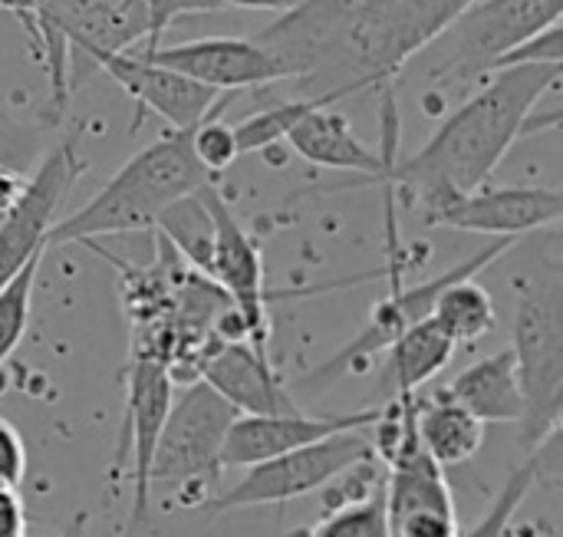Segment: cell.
<instances>
[{"mask_svg":"<svg viewBox=\"0 0 563 537\" xmlns=\"http://www.w3.org/2000/svg\"><path fill=\"white\" fill-rule=\"evenodd\" d=\"M59 537H89V515L86 512H76Z\"/></svg>","mask_w":563,"mask_h":537,"instance_id":"38","label":"cell"},{"mask_svg":"<svg viewBox=\"0 0 563 537\" xmlns=\"http://www.w3.org/2000/svg\"><path fill=\"white\" fill-rule=\"evenodd\" d=\"M135 53L214 92L261 89V86L284 79L280 63L257 40H241V36H201V40H188L178 46H155V50H135Z\"/></svg>","mask_w":563,"mask_h":537,"instance_id":"14","label":"cell"},{"mask_svg":"<svg viewBox=\"0 0 563 537\" xmlns=\"http://www.w3.org/2000/svg\"><path fill=\"white\" fill-rule=\"evenodd\" d=\"M26 479V446L13 423L0 416V489H20Z\"/></svg>","mask_w":563,"mask_h":537,"instance_id":"34","label":"cell"},{"mask_svg":"<svg viewBox=\"0 0 563 537\" xmlns=\"http://www.w3.org/2000/svg\"><path fill=\"white\" fill-rule=\"evenodd\" d=\"M82 175L79 129L53 142L33 175L23 178L16 198L0 211V287L36 254L46 251V238L56 224V211L69 198L76 178Z\"/></svg>","mask_w":563,"mask_h":537,"instance_id":"9","label":"cell"},{"mask_svg":"<svg viewBox=\"0 0 563 537\" xmlns=\"http://www.w3.org/2000/svg\"><path fill=\"white\" fill-rule=\"evenodd\" d=\"M0 537H26V508L13 489H0Z\"/></svg>","mask_w":563,"mask_h":537,"instance_id":"35","label":"cell"},{"mask_svg":"<svg viewBox=\"0 0 563 537\" xmlns=\"http://www.w3.org/2000/svg\"><path fill=\"white\" fill-rule=\"evenodd\" d=\"M241 413L224 403L205 380L185 383L172 399L152 465L148 489H201L214 492L221 479V449Z\"/></svg>","mask_w":563,"mask_h":537,"instance_id":"7","label":"cell"},{"mask_svg":"<svg viewBox=\"0 0 563 537\" xmlns=\"http://www.w3.org/2000/svg\"><path fill=\"white\" fill-rule=\"evenodd\" d=\"M432 320L455 347L475 343V340L488 337L498 324L495 297L475 277L455 281L439 294V300L432 307Z\"/></svg>","mask_w":563,"mask_h":537,"instance_id":"25","label":"cell"},{"mask_svg":"<svg viewBox=\"0 0 563 537\" xmlns=\"http://www.w3.org/2000/svg\"><path fill=\"white\" fill-rule=\"evenodd\" d=\"M320 106L317 99H284V102H274L241 122H234V142H238V152L241 155H251V152H264L277 142L287 139V132L313 109Z\"/></svg>","mask_w":563,"mask_h":537,"instance_id":"27","label":"cell"},{"mask_svg":"<svg viewBox=\"0 0 563 537\" xmlns=\"http://www.w3.org/2000/svg\"><path fill=\"white\" fill-rule=\"evenodd\" d=\"M525 63H563V23H551L548 30H541L528 43H521L518 50L501 56V63L495 69L525 66Z\"/></svg>","mask_w":563,"mask_h":537,"instance_id":"33","label":"cell"},{"mask_svg":"<svg viewBox=\"0 0 563 537\" xmlns=\"http://www.w3.org/2000/svg\"><path fill=\"white\" fill-rule=\"evenodd\" d=\"M290 149L320 168H340V172H356L363 175L360 185H369L373 178H379L383 172V158L379 152L366 149L360 142V135L353 132L350 119L343 112H336L333 106H313L290 132L287 139Z\"/></svg>","mask_w":563,"mask_h":537,"instance_id":"19","label":"cell"},{"mask_svg":"<svg viewBox=\"0 0 563 537\" xmlns=\"http://www.w3.org/2000/svg\"><path fill=\"white\" fill-rule=\"evenodd\" d=\"M406 399V432L386 462V525L389 537H459L455 498L416 432V393Z\"/></svg>","mask_w":563,"mask_h":537,"instance_id":"10","label":"cell"},{"mask_svg":"<svg viewBox=\"0 0 563 537\" xmlns=\"http://www.w3.org/2000/svg\"><path fill=\"white\" fill-rule=\"evenodd\" d=\"M63 30L69 40V83L79 63L142 50L148 43V17L139 0H66Z\"/></svg>","mask_w":563,"mask_h":537,"instance_id":"18","label":"cell"},{"mask_svg":"<svg viewBox=\"0 0 563 537\" xmlns=\"http://www.w3.org/2000/svg\"><path fill=\"white\" fill-rule=\"evenodd\" d=\"M563 218V195L558 188L515 185V188H478L468 195H449L422 211L429 228H455L475 234H495L518 241L521 234L554 228Z\"/></svg>","mask_w":563,"mask_h":537,"instance_id":"12","label":"cell"},{"mask_svg":"<svg viewBox=\"0 0 563 537\" xmlns=\"http://www.w3.org/2000/svg\"><path fill=\"white\" fill-rule=\"evenodd\" d=\"M459 347L439 330V324L429 317L422 324H416L412 330H406L389 350H386V370H383V390L393 399L412 396L419 393L429 380H435L452 353Z\"/></svg>","mask_w":563,"mask_h":537,"instance_id":"22","label":"cell"},{"mask_svg":"<svg viewBox=\"0 0 563 537\" xmlns=\"http://www.w3.org/2000/svg\"><path fill=\"white\" fill-rule=\"evenodd\" d=\"M541 469H544L541 452H534L528 462H521V465L511 472V479H508L505 489L498 492V498H495V505L488 508V515H485L468 535L459 537H508V528H511L518 508H521L525 498L531 495L534 482H541Z\"/></svg>","mask_w":563,"mask_h":537,"instance_id":"29","label":"cell"},{"mask_svg":"<svg viewBox=\"0 0 563 537\" xmlns=\"http://www.w3.org/2000/svg\"><path fill=\"white\" fill-rule=\"evenodd\" d=\"M511 353L521 386V446L541 452L558 439L563 419V274L548 257L538 274L518 281Z\"/></svg>","mask_w":563,"mask_h":537,"instance_id":"4","label":"cell"},{"mask_svg":"<svg viewBox=\"0 0 563 537\" xmlns=\"http://www.w3.org/2000/svg\"><path fill=\"white\" fill-rule=\"evenodd\" d=\"M287 537H389V525H386V485H379L366 498L327 508V515L317 525L290 531Z\"/></svg>","mask_w":563,"mask_h":537,"instance_id":"26","label":"cell"},{"mask_svg":"<svg viewBox=\"0 0 563 537\" xmlns=\"http://www.w3.org/2000/svg\"><path fill=\"white\" fill-rule=\"evenodd\" d=\"M218 112H221V109H218ZM218 112H211L205 122H198V125L188 132L191 152H195L198 165H201L211 178H218L224 168H231L234 158L241 155V152H238V142H234L231 122H221Z\"/></svg>","mask_w":563,"mask_h":537,"instance_id":"30","label":"cell"},{"mask_svg":"<svg viewBox=\"0 0 563 537\" xmlns=\"http://www.w3.org/2000/svg\"><path fill=\"white\" fill-rule=\"evenodd\" d=\"M218 3L221 7H241V10H274V13H287L300 0H218Z\"/></svg>","mask_w":563,"mask_h":537,"instance_id":"36","label":"cell"},{"mask_svg":"<svg viewBox=\"0 0 563 537\" xmlns=\"http://www.w3.org/2000/svg\"><path fill=\"white\" fill-rule=\"evenodd\" d=\"M145 17H148V43L142 50H155L162 33L178 20V17H191V13H211L221 10L218 0H139ZM135 53V50H132Z\"/></svg>","mask_w":563,"mask_h":537,"instance_id":"32","label":"cell"},{"mask_svg":"<svg viewBox=\"0 0 563 537\" xmlns=\"http://www.w3.org/2000/svg\"><path fill=\"white\" fill-rule=\"evenodd\" d=\"M442 399L468 409L478 423H518L521 419V386L511 347L472 363L449 386L435 390Z\"/></svg>","mask_w":563,"mask_h":537,"instance_id":"20","label":"cell"},{"mask_svg":"<svg viewBox=\"0 0 563 537\" xmlns=\"http://www.w3.org/2000/svg\"><path fill=\"white\" fill-rule=\"evenodd\" d=\"M515 248L511 238H495L488 248H482L478 254L465 257L462 264L435 274L432 281H422V284H412L406 287L402 284V257H399V241H396V221H389V297L379 300L366 320V327L346 343L340 347L330 360H323L317 370H310L303 380H300V390H310V393H323L330 390L333 383H340L343 376L350 373H363L379 353H386L406 330H412L416 324L429 320L432 317V307L439 300V294L455 284V281H465V277H478V271L492 267L498 257H505L508 251Z\"/></svg>","mask_w":563,"mask_h":537,"instance_id":"5","label":"cell"},{"mask_svg":"<svg viewBox=\"0 0 563 537\" xmlns=\"http://www.w3.org/2000/svg\"><path fill=\"white\" fill-rule=\"evenodd\" d=\"M40 261H43V254L30 257V261L0 287V366L13 357V350L20 347V340H23V333H26Z\"/></svg>","mask_w":563,"mask_h":537,"instance_id":"28","label":"cell"},{"mask_svg":"<svg viewBox=\"0 0 563 537\" xmlns=\"http://www.w3.org/2000/svg\"><path fill=\"white\" fill-rule=\"evenodd\" d=\"M0 10L13 13V17H16V23L23 26V33H26V36H30V43H33V17H30V0H0Z\"/></svg>","mask_w":563,"mask_h":537,"instance_id":"37","label":"cell"},{"mask_svg":"<svg viewBox=\"0 0 563 537\" xmlns=\"http://www.w3.org/2000/svg\"><path fill=\"white\" fill-rule=\"evenodd\" d=\"M198 380H205L224 403H231L241 416H287L300 413L290 390L274 373L264 350L251 343H221L201 366Z\"/></svg>","mask_w":563,"mask_h":537,"instance_id":"17","label":"cell"},{"mask_svg":"<svg viewBox=\"0 0 563 537\" xmlns=\"http://www.w3.org/2000/svg\"><path fill=\"white\" fill-rule=\"evenodd\" d=\"M158 238L181 257L188 261L191 271L205 274L211 271V254H214V218L205 205V198L185 195L175 205H168L158 221H155Z\"/></svg>","mask_w":563,"mask_h":537,"instance_id":"24","label":"cell"},{"mask_svg":"<svg viewBox=\"0 0 563 537\" xmlns=\"http://www.w3.org/2000/svg\"><path fill=\"white\" fill-rule=\"evenodd\" d=\"M379 416H383V409H360V413H340V416H307V413L238 416L231 423L224 449H221V469H251L267 459L303 449L310 442L330 439L336 432L369 429V426H376Z\"/></svg>","mask_w":563,"mask_h":537,"instance_id":"16","label":"cell"},{"mask_svg":"<svg viewBox=\"0 0 563 537\" xmlns=\"http://www.w3.org/2000/svg\"><path fill=\"white\" fill-rule=\"evenodd\" d=\"M561 76L563 63H525L488 73V79L459 109H452L432 139L409 158L399 152V106L383 99V172L369 185L402 191V198L422 211L449 195L485 188L501 158L521 139L525 119L561 86Z\"/></svg>","mask_w":563,"mask_h":537,"instance_id":"2","label":"cell"},{"mask_svg":"<svg viewBox=\"0 0 563 537\" xmlns=\"http://www.w3.org/2000/svg\"><path fill=\"white\" fill-rule=\"evenodd\" d=\"M43 149V129L16 122L3 106H0V172L26 175L30 165Z\"/></svg>","mask_w":563,"mask_h":537,"instance_id":"31","label":"cell"},{"mask_svg":"<svg viewBox=\"0 0 563 537\" xmlns=\"http://www.w3.org/2000/svg\"><path fill=\"white\" fill-rule=\"evenodd\" d=\"M563 0H475L429 46V86L465 89L495 73L501 56L561 23Z\"/></svg>","mask_w":563,"mask_h":537,"instance_id":"6","label":"cell"},{"mask_svg":"<svg viewBox=\"0 0 563 537\" xmlns=\"http://www.w3.org/2000/svg\"><path fill=\"white\" fill-rule=\"evenodd\" d=\"M63 3L66 0H30L33 17V46H40V63L46 69L49 102L43 112V125L56 129L63 125L66 106H69V40L63 30Z\"/></svg>","mask_w":563,"mask_h":537,"instance_id":"23","label":"cell"},{"mask_svg":"<svg viewBox=\"0 0 563 537\" xmlns=\"http://www.w3.org/2000/svg\"><path fill=\"white\" fill-rule=\"evenodd\" d=\"M172 406V376L162 360L152 357H132L129 366V393H125V423H122V442L115 449L112 475L125 469V456L132 452V508L125 522V537H135L148 522V465L165 426Z\"/></svg>","mask_w":563,"mask_h":537,"instance_id":"11","label":"cell"},{"mask_svg":"<svg viewBox=\"0 0 563 537\" xmlns=\"http://www.w3.org/2000/svg\"><path fill=\"white\" fill-rule=\"evenodd\" d=\"M366 459H376L369 429L336 432L330 439L310 442L303 449H294L287 456H277V459L244 469L241 482H234L224 495H214L201 508L208 515H228L238 508L284 505V502H294V498L327 489L340 472H346Z\"/></svg>","mask_w":563,"mask_h":537,"instance_id":"8","label":"cell"},{"mask_svg":"<svg viewBox=\"0 0 563 537\" xmlns=\"http://www.w3.org/2000/svg\"><path fill=\"white\" fill-rule=\"evenodd\" d=\"M106 76H112L125 96L135 102L139 112H155L162 116L172 132H191L198 122H205L211 112L224 109L231 92H214L175 69L155 66L139 53H119V56H102L96 63Z\"/></svg>","mask_w":563,"mask_h":537,"instance_id":"15","label":"cell"},{"mask_svg":"<svg viewBox=\"0 0 563 537\" xmlns=\"http://www.w3.org/2000/svg\"><path fill=\"white\" fill-rule=\"evenodd\" d=\"M214 178L198 165L188 132H172L135 152L82 208L53 224L46 248L89 244L102 234L152 231L158 215Z\"/></svg>","mask_w":563,"mask_h":537,"instance_id":"3","label":"cell"},{"mask_svg":"<svg viewBox=\"0 0 563 537\" xmlns=\"http://www.w3.org/2000/svg\"><path fill=\"white\" fill-rule=\"evenodd\" d=\"M214 218V254L208 277L228 294L234 310L247 327V343L267 353V287H264V261L254 238L244 231L231 205L221 198L218 182L198 191Z\"/></svg>","mask_w":563,"mask_h":537,"instance_id":"13","label":"cell"},{"mask_svg":"<svg viewBox=\"0 0 563 537\" xmlns=\"http://www.w3.org/2000/svg\"><path fill=\"white\" fill-rule=\"evenodd\" d=\"M475 0H300L254 40L320 106L396 83Z\"/></svg>","mask_w":563,"mask_h":537,"instance_id":"1","label":"cell"},{"mask_svg":"<svg viewBox=\"0 0 563 537\" xmlns=\"http://www.w3.org/2000/svg\"><path fill=\"white\" fill-rule=\"evenodd\" d=\"M416 432L422 449L439 469L465 465L485 446V423H478L468 409L432 393H416Z\"/></svg>","mask_w":563,"mask_h":537,"instance_id":"21","label":"cell"}]
</instances>
